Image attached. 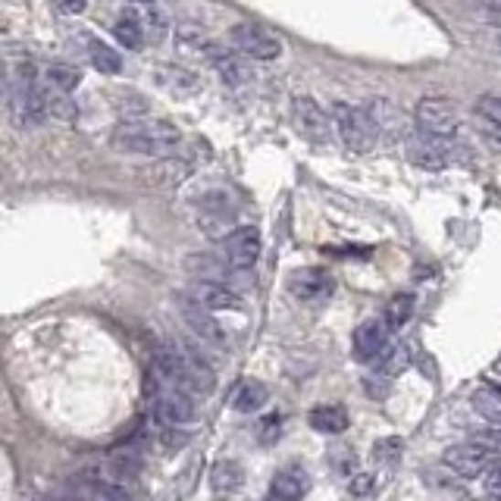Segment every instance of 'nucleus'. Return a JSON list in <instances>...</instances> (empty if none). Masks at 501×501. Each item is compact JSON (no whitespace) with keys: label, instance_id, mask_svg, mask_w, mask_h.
Instances as JSON below:
<instances>
[{"label":"nucleus","instance_id":"1","mask_svg":"<svg viewBox=\"0 0 501 501\" xmlns=\"http://www.w3.org/2000/svg\"><path fill=\"white\" fill-rule=\"evenodd\" d=\"M179 142V129L166 120H125L113 132L116 151L142 154V157H169Z\"/></svg>","mask_w":501,"mask_h":501},{"label":"nucleus","instance_id":"2","mask_svg":"<svg viewBox=\"0 0 501 501\" xmlns=\"http://www.w3.org/2000/svg\"><path fill=\"white\" fill-rule=\"evenodd\" d=\"M333 125L342 138V144L355 154H367L370 147L379 142L376 138V129L370 123V113L367 107H351V104H336L333 107Z\"/></svg>","mask_w":501,"mask_h":501},{"label":"nucleus","instance_id":"3","mask_svg":"<svg viewBox=\"0 0 501 501\" xmlns=\"http://www.w3.org/2000/svg\"><path fill=\"white\" fill-rule=\"evenodd\" d=\"M414 120L423 135L442 138V142H452V138L458 135V125H461L458 110H454L452 101H445V98H423L414 110Z\"/></svg>","mask_w":501,"mask_h":501},{"label":"nucleus","instance_id":"4","mask_svg":"<svg viewBox=\"0 0 501 501\" xmlns=\"http://www.w3.org/2000/svg\"><path fill=\"white\" fill-rule=\"evenodd\" d=\"M229 38L235 44V50L250 57V60H276V57L282 54V41H279L270 28L257 26V22H239Z\"/></svg>","mask_w":501,"mask_h":501},{"label":"nucleus","instance_id":"5","mask_svg":"<svg viewBox=\"0 0 501 501\" xmlns=\"http://www.w3.org/2000/svg\"><path fill=\"white\" fill-rule=\"evenodd\" d=\"M147 389L154 392V410L166 426H186L195 420V404L186 389L164 386V382H147Z\"/></svg>","mask_w":501,"mask_h":501},{"label":"nucleus","instance_id":"6","mask_svg":"<svg viewBox=\"0 0 501 501\" xmlns=\"http://www.w3.org/2000/svg\"><path fill=\"white\" fill-rule=\"evenodd\" d=\"M442 461H445V467H452L454 474L461 476H485L501 458L492 454L489 448L476 445V442H461V445L445 448Z\"/></svg>","mask_w":501,"mask_h":501},{"label":"nucleus","instance_id":"7","mask_svg":"<svg viewBox=\"0 0 501 501\" xmlns=\"http://www.w3.org/2000/svg\"><path fill=\"white\" fill-rule=\"evenodd\" d=\"M257 257H261V232L254 226L232 229L229 239H226V267L235 272H245L254 267Z\"/></svg>","mask_w":501,"mask_h":501},{"label":"nucleus","instance_id":"8","mask_svg":"<svg viewBox=\"0 0 501 501\" xmlns=\"http://www.w3.org/2000/svg\"><path fill=\"white\" fill-rule=\"evenodd\" d=\"M292 116H294V129L314 144H329V120L323 113V107L311 98H294L292 104Z\"/></svg>","mask_w":501,"mask_h":501},{"label":"nucleus","instance_id":"9","mask_svg":"<svg viewBox=\"0 0 501 501\" xmlns=\"http://www.w3.org/2000/svg\"><path fill=\"white\" fill-rule=\"evenodd\" d=\"M289 292L298 301L314 304V301L329 298V292H333V276L320 267H301L289 276Z\"/></svg>","mask_w":501,"mask_h":501},{"label":"nucleus","instance_id":"10","mask_svg":"<svg viewBox=\"0 0 501 501\" xmlns=\"http://www.w3.org/2000/svg\"><path fill=\"white\" fill-rule=\"evenodd\" d=\"M188 301L204 311H241V298L232 289L219 282H210V279H201L188 289Z\"/></svg>","mask_w":501,"mask_h":501},{"label":"nucleus","instance_id":"11","mask_svg":"<svg viewBox=\"0 0 501 501\" xmlns=\"http://www.w3.org/2000/svg\"><path fill=\"white\" fill-rule=\"evenodd\" d=\"M367 113H370V123L379 142H398L404 135V116L389 98H373L367 104Z\"/></svg>","mask_w":501,"mask_h":501},{"label":"nucleus","instance_id":"12","mask_svg":"<svg viewBox=\"0 0 501 501\" xmlns=\"http://www.w3.org/2000/svg\"><path fill=\"white\" fill-rule=\"evenodd\" d=\"M408 154L420 169H445L448 164H452V142L430 138L420 132L417 138H410Z\"/></svg>","mask_w":501,"mask_h":501},{"label":"nucleus","instance_id":"13","mask_svg":"<svg viewBox=\"0 0 501 501\" xmlns=\"http://www.w3.org/2000/svg\"><path fill=\"white\" fill-rule=\"evenodd\" d=\"M389 323L386 320H364L360 326L355 329V355L357 360H376L382 357V351H386L389 345Z\"/></svg>","mask_w":501,"mask_h":501},{"label":"nucleus","instance_id":"14","mask_svg":"<svg viewBox=\"0 0 501 501\" xmlns=\"http://www.w3.org/2000/svg\"><path fill=\"white\" fill-rule=\"evenodd\" d=\"M179 389H186L191 395H210L217 389V376L201 357L179 355Z\"/></svg>","mask_w":501,"mask_h":501},{"label":"nucleus","instance_id":"15","mask_svg":"<svg viewBox=\"0 0 501 501\" xmlns=\"http://www.w3.org/2000/svg\"><path fill=\"white\" fill-rule=\"evenodd\" d=\"M182 316H186V323L191 326V333H195L201 342H208L213 345V348H219V345L226 342V333H223V326H219L217 320L210 316V311H204V307H197V304H188L182 307Z\"/></svg>","mask_w":501,"mask_h":501},{"label":"nucleus","instance_id":"16","mask_svg":"<svg viewBox=\"0 0 501 501\" xmlns=\"http://www.w3.org/2000/svg\"><path fill=\"white\" fill-rule=\"evenodd\" d=\"M307 423H311L314 432H323V436H338V432L348 430V414H345L342 404H320L307 414Z\"/></svg>","mask_w":501,"mask_h":501},{"label":"nucleus","instance_id":"17","mask_svg":"<svg viewBox=\"0 0 501 501\" xmlns=\"http://www.w3.org/2000/svg\"><path fill=\"white\" fill-rule=\"evenodd\" d=\"M267 401H270V389L263 386L261 379H245L232 395V408L239 410V414H254V410H261Z\"/></svg>","mask_w":501,"mask_h":501},{"label":"nucleus","instance_id":"18","mask_svg":"<svg viewBox=\"0 0 501 501\" xmlns=\"http://www.w3.org/2000/svg\"><path fill=\"white\" fill-rule=\"evenodd\" d=\"M307 492V474L298 467H285L272 476V498H289V501H301V496Z\"/></svg>","mask_w":501,"mask_h":501},{"label":"nucleus","instance_id":"19","mask_svg":"<svg viewBox=\"0 0 501 501\" xmlns=\"http://www.w3.org/2000/svg\"><path fill=\"white\" fill-rule=\"evenodd\" d=\"M208 57L213 60V66H217L219 76H223V82H229V85L248 82V66L241 63L239 57L226 54V50H219V48H208Z\"/></svg>","mask_w":501,"mask_h":501},{"label":"nucleus","instance_id":"20","mask_svg":"<svg viewBox=\"0 0 501 501\" xmlns=\"http://www.w3.org/2000/svg\"><path fill=\"white\" fill-rule=\"evenodd\" d=\"M474 410L492 426H501V389L498 386H483L474 392Z\"/></svg>","mask_w":501,"mask_h":501},{"label":"nucleus","instance_id":"21","mask_svg":"<svg viewBox=\"0 0 501 501\" xmlns=\"http://www.w3.org/2000/svg\"><path fill=\"white\" fill-rule=\"evenodd\" d=\"M113 35H116V41H120L125 50H138V48L144 44V38H147L142 19H135L132 13H123V16L116 19Z\"/></svg>","mask_w":501,"mask_h":501},{"label":"nucleus","instance_id":"22","mask_svg":"<svg viewBox=\"0 0 501 501\" xmlns=\"http://www.w3.org/2000/svg\"><path fill=\"white\" fill-rule=\"evenodd\" d=\"M160 85H166L169 91H176V94H191V91L201 88L197 76L179 69V66H160Z\"/></svg>","mask_w":501,"mask_h":501},{"label":"nucleus","instance_id":"23","mask_svg":"<svg viewBox=\"0 0 501 501\" xmlns=\"http://www.w3.org/2000/svg\"><path fill=\"white\" fill-rule=\"evenodd\" d=\"M91 66L101 72V76H116V72L123 69V57H120V50L107 48V44L91 41Z\"/></svg>","mask_w":501,"mask_h":501},{"label":"nucleus","instance_id":"24","mask_svg":"<svg viewBox=\"0 0 501 501\" xmlns=\"http://www.w3.org/2000/svg\"><path fill=\"white\" fill-rule=\"evenodd\" d=\"M241 480H245V476H241V467L235 461H219L210 474V483L217 492H235L241 485Z\"/></svg>","mask_w":501,"mask_h":501},{"label":"nucleus","instance_id":"25","mask_svg":"<svg viewBox=\"0 0 501 501\" xmlns=\"http://www.w3.org/2000/svg\"><path fill=\"white\" fill-rule=\"evenodd\" d=\"M414 316V294H395L392 301H389V307H386V316L382 320L389 323V329H401L404 323Z\"/></svg>","mask_w":501,"mask_h":501},{"label":"nucleus","instance_id":"26","mask_svg":"<svg viewBox=\"0 0 501 501\" xmlns=\"http://www.w3.org/2000/svg\"><path fill=\"white\" fill-rule=\"evenodd\" d=\"M79 82H82V72L72 69V66H50L48 69V85L57 88V91H63V94L76 91Z\"/></svg>","mask_w":501,"mask_h":501},{"label":"nucleus","instance_id":"27","mask_svg":"<svg viewBox=\"0 0 501 501\" xmlns=\"http://www.w3.org/2000/svg\"><path fill=\"white\" fill-rule=\"evenodd\" d=\"M476 113H480L485 123L501 125V98L498 94H485V98L476 101Z\"/></svg>","mask_w":501,"mask_h":501},{"label":"nucleus","instance_id":"28","mask_svg":"<svg viewBox=\"0 0 501 501\" xmlns=\"http://www.w3.org/2000/svg\"><path fill=\"white\" fill-rule=\"evenodd\" d=\"M401 448H404V442H401V439H379V442L373 445V458H376V461H382V464H386V461H395L398 454H401Z\"/></svg>","mask_w":501,"mask_h":501},{"label":"nucleus","instance_id":"29","mask_svg":"<svg viewBox=\"0 0 501 501\" xmlns=\"http://www.w3.org/2000/svg\"><path fill=\"white\" fill-rule=\"evenodd\" d=\"M470 442H476V445L489 448L492 454H498V458H501V426H489V430L474 432V439H470Z\"/></svg>","mask_w":501,"mask_h":501},{"label":"nucleus","instance_id":"30","mask_svg":"<svg viewBox=\"0 0 501 501\" xmlns=\"http://www.w3.org/2000/svg\"><path fill=\"white\" fill-rule=\"evenodd\" d=\"M144 35L151 38V44H157L160 38H164V35H166V19H164V13H157V10L147 13V19H144Z\"/></svg>","mask_w":501,"mask_h":501},{"label":"nucleus","instance_id":"31","mask_svg":"<svg viewBox=\"0 0 501 501\" xmlns=\"http://www.w3.org/2000/svg\"><path fill=\"white\" fill-rule=\"evenodd\" d=\"M483 492L492 501H501V461L489 470V474L483 476Z\"/></svg>","mask_w":501,"mask_h":501},{"label":"nucleus","instance_id":"32","mask_svg":"<svg viewBox=\"0 0 501 501\" xmlns=\"http://www.w3.org/2000/svg\"><path fill=\"white\" fill-rule=\"evenodd\" d=\"M348 492H351V496H355V498L370 496V492H373V476H367V474L355 476V480H351V485H348Z\"/></svg>","mask_w":501,"mask_h":501},{"label":"nucleus","instance_id":"33","mask_svg":"<svg viewBox=\"0 0 501 501\" xmlns=\"http://www.w3.org/2000/svg\"><path fill=\"white\" fill-rule=\"evenodd\" d=\"M279 414H270L267 420L261 423V442H272V439H279Z\"/></svg>","mask_w":501,"mask_h":501},{"label":"nucleus","instance_id":"34","mask_svg":"<svg viewBox=\"0 0 501 501\" xmlns=\"http://www.w3.org/2000/svg\"><path fill=\"white\" fill-rule=\"evenodd\" d=\"M483 138H485V142H489L492 151H501V125L485 123V125H483Z\"/></svg>","mask_w":501,"mask_h":501},{"label":"nucleus","instance_id":"35","mask_svg":"<svg viewBox=\"0 0 501 501\" xmlns=\"http://www.w3.org/2000/svg\"><path fill=\"white\" fill-rule=\"evenodd\" d=\"M88 6V0H63V10L66 13H82Z\"/></svg>","mask_w":501,"mask_h":501},{"label":"nucleus","instance_id":"36","mask_svg":"<svg viewBox=\"0 0 501 501\" xmlns=\"http://www.w3.org/2000/svg\"><path fill=\"white\" fill-rule=\"evenodd\" d=\"M483 6H492V10H501V0H480Z\"/></svg>","mask_w":501,"mask_h":501},{"label":"nucleus","instance_id":"37","mask_svg":"<svg viewBox=\"0 0 501 501\" xmlns=\"http://www.w3.org/2000/svg\"><path fill=\"white\" fill-rule=\"evenodd\" d=\"M270 501H289V498H272V496H270Z\"/></svg>","mask_w":501,"mask_h":501},{"label":"nucleus","instance_id":"38","mask_svg":"<svg viewBox=\"0 0 501 501\" xmlns=\"http://www.w3.org/2000/svg\"><path fill=\"white\" fill-rule=\"evenodd\" d=\"M498 48H501V38H498Z\"/></svg>","mask_w":501,"mask_h":501}]
</instances>
